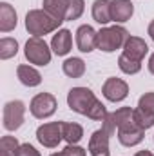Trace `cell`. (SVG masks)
Instances as JSON below:
<instances>
[{
    "label": "cell",
    "mask_w": 154,
    "mask_h": 156,
    "mask_svg": "<svg viewBox=\"0 0 154 156\" xmlns=\"http://www.w3.org/2000/svg\"><path fill=\"white\" fill-rule=\"evenodd\" d=\"M102 94L105 100L109 102H123L127 96H129V83L121 78H116V76H111L107 78L102 85Z\"/></svg>",
    "instance_id": "9c48e42d"
},
{
    "label": "cell",
    "mask_w": 154,
    "mask_h": 156,
    "mask_svg": "<svg viewBox=\"0 0 154 156\" xmlns=\"http://www.w3.org/2000/svg\"><path fill=\"white\" fill-rule=\"evenodd\" d=\"M18 156H42V154H40V151H37L35 145H31V144H20Z\"/></svg>",
    "instance_id": "83f0119b"
},
{
    "label": "cell",
    "mask_w": 154,
    "mask_h": 156,
    "mask_svg": "<svg viewBox=\"0 0 154 156\" xmlns=\"http://www.w3.org/2000/svg\"><path fill=\"white\" fill-rule=\"evenodd\" d=\"M118 67L123 75H138L142 71V62H136V60H132L121 53L118 58Z\"/></svg>",
    "instance_id": "7402d4cb"
},
{
    "label": "cell",
    "mask_w": 154,
    "mask_h": 156,
    "mask_svg": "<svg viewBox=\"0 0 154 156\" xmlns=\"http://www.w3.org/2000/svg\"><path fill=\"white\" fill-rule=\"evenodd\" d=\"M134 15V4L131 0H111V16L114 24H125Z\"/></svg>",
    "instance_id": "5bb4252c"
},
{
    "label": "cell",
    "mask_w": 154,
    "mask_h": 156,
    "mask_svg": "<svg viewBox=\"0 0 154 156\" xmlns=\"http://www.w3.org/2000/svg\"><path fill=\"white\" fill-rule=\"evenodd\" d=\"M49 45L56 56H67L73 49V33L69 29H58L53 35Z\"/></svg>",
    "instance_id": "7c38bea8"
},
{
    "label": "cell",
    "mask_w": 154,
    "mask_h": 156,
    "mask_svg": "<svg viewBox=\"0 0 154 156\" xmlns=\"http://www.w3.org/2000/svg\"><path fill=\"white\" fill-rule=\"evenodd\" d=\"M56 107H58V100L51 93H38L29 102V113L37 120L51 118L56 113Z\"/></svg>",
    "instance_id": "8992f818"
},
{
    "label": "cell",
    "mask_w": 154,
    "mask_h": 156,
    "mask_svg": "<svg viewBox=\"0 0 154 156\" xmlns=\"http://www.w3.org/2000/svg\"><path fill=\"white\" fill-rule=\"evenodd\" d=\"M91 15H93V20L98 22L100 26H107L109 22H113L111 0H94L91 5Z\"/></svg>",
    "instance_id": "e0dca14e"
},
{
    "label": "cell",
    "mask_w": 154,
    "mask_h": 156,
    "mask_svg": "<svg viewBox=\"0 0 154 156\" xmlns=\"http://www.w3.org/2000/svg\"><path fill=\"white\" fill-rule=\"evenodd\" d=\"M62 156H87V151L83 149V147H80V145H69L67 144V147L64 149V151H60Z\"/></svg>",
    "instance_id": "4316f807"
},
{
    "label": "cell",
    "mask_w": 154,
    "mask_h": 156,
    "mask_svg": "<svg viewBox=\"0 0 154 156\" xmlns=\"http://www.w3.org/2000/svg\"><path fill=\"white\" fill-rule=\"evenodd\" d=\"M147 35H149L151 40L154 42V18L151 20V24H149V27H147Z\"/></svg>",
    "instance_id": "f546056e"
},
{
    "label": "cell",
    "mask_w": 154,
    "mask_h": 156,
    "mask_svg": "<svg viewBox=\"0 0 154 156\" xmlns=\"http://www.w3.org/2000/svg\"><path fill=\"white\" fill-rule=\"evenodd\" d=\"M24 55H26V60L29 64L45 67L51 64L53 49H51V45H47V42L42 37H31L24 45Z\"/></svg>",
    "instance_id": "277c9868"
},
{
    "label": "cell",
    "mask_w": 154,
    "mask_h": 156,
    "mask_svg": "<svg viewBox=\"0 0 154 156\" xmlns=\"http://www.w3.org/2000/svg\"><path fill=\"white\" fill-rule=\"evenodd\" d=\"M18 53V42L11 37H4L0 40V58L2 60H9L13 56H16Z\"/></svg>",
    "instance_id": "603a6c76"
},
{
    "label": "cell",
    "mask_w": 154,
    "mask_h": 156,
    "mask_svg": "<svg viewBox=\"0 0 154 156\" xmlns=\"http://www.w3.org/2000/svg\"><path fill=\"white\" fill-rule=\"evenodd\" d=\"M18 149H20V142L15 136L5 134L0 138V156H18Z\"/></svg>",
    "instance_id": "44dd1931"
},
{
    "label": "cell",
    "mask_w": 154,
    "mask_h": 156,
    "mask_svg": "<svg viewBox=\"0 0 154 156\" xmlns=\"http://www.w3.org/2000/svg\"><path fill=\"white\" fill-rule=\"evenodd\" d=\"M24 24H26V29H27L29 35L45 37V35L56 33L64 22L56 20L54 16H51L45 9H31V11H27Z\"/></svg>",
    "instance_id": "7a4b0ae2"
},
{
    "label": "cell",
    "mask_w": 154,
    "mask_h": 156,
    "mask_svg": "<svg viewBox=\"0 0 154 156\" xmlns=\"http://www.w3.org/2000/svg\"><path fill=\"white\" fill-rule=\"evenodd\" d=\"M62 133H64V140L69 145H76L83 138V127L75 122H62Z\"/></svg>",
    "instance_id": "ffe728a7"
},
{
    "label": "cell",
    "mask_w": 154,
    "mask_h": 156,
    "mask_svg": "<svg viewBox=\"0 0 154 156\" xmlns=\"http://www.w3.org/2000/svg\"><path fill=\"white\" fill-rule=\"evenodd\" d=\"M67 105L71 111H75L82 116H87L94 122H103L109 115L107 107L96 98V94L89 87H73L67 93Z\"/></svg>",
    "instance_id": "6da1fadb"
},
{
    "label": "cell",
    "mask_w": 154,
    "mask_h": 156,
    "mask_svg": "<svg viewBox=\"0 0 154 156\" xmlns=\"http://www.w3.org/2000/svg\"><path fill=\"white\" fill-rule=\"evenodd\" d=\"M62 71L69 78H82L85 75V62L82 58H78V56L65 58L64 64H62Z\"/></svg>",
    "instance_id": "ac0fdd59"
},
{
    "label": "cell",
    "mask_w": 154,
    "mask_h": 156,
    "mask_svg": "<svg viewBox=\"0 0 154 156\" xmlns=\"http://www.w3.org/2000/svg\"><path fill=\"white\" fill-rule=\"evenodd\" d=\"M2 122L5 131H18L26 122V104L22 100H11L4 105Z\"/></svg>",
    "instance_id": "5b68a950"
},
{
    "label": "cell",
    "mask_w": 154,
    "mask_h": 156,
    "mask_svg": "<svg viewBox=\"0 0 154 156\" xmlns=\"http://www.w3.org/2000/svg\"><path fill=\"white\" fill-rule=\"evenodd\" d=\"M138 109L149 113V115H154V91H149L145 94L140 96L138 100Z\"/></svg>",
    "instance_id": "484cf974"
},
{
    "label": "cell",
    "mask_w": 154,
    "mask_h": 156,
    "mask_svg": "<svg viewBox=\"0 0 154 156\" xmlns=\"http://www.w3.org/2000/svg\"><path fill=\"white\" fill-rule=\"evenodd\" d=\"M85 11V2L83 0H69V5H67V15H65V22H71V20H78Z\"/></svg>",
    "instance_id": "cb8c5ba5"
},
{
    "label": "cell",
    "mask_w": 154,
    "mask_h": 156,
    "mask_svg": "<svg viewBox=\"0 0 154 156\" xmlns=\"http://www.w3.org/2000/svg\"><path fill=\"white\" fill-rule=\"evenodd\" d=\"M18 26V15L9 2H0V31L11 33Z\"/></svg>",
    "instance_id": "9a60e30c"
},
{
    "label": "cell",
    "mask_w": 154,
    "mask_h": 156,
    "mask_svg": "<svg viewBox=\"0 0 154 156\" xmlns=\"http://www.w3.org/2000/svg\"><path fill=\"white\" fill-rule=\"evenodd\" d=\"M109 140H111V134L103 127L96 129L91 134V138H89V154L91 156H109L111 154Z\"/></svg>",
    "instance_id": "8fae6325"
},
{
    "label": "cell",
    "mask_w": 154,
    "mask_h": 156,
    "mask_svg": "<svg viewBox=\"0 0 154 156\" xmlns=\"http://www.w3.org/2000/svg\"><path fill=\"white\" fill-rule=\"evenodd\" d=\"M96 40L98 31H94V27L89 24H82L75 33V42L80 53H93L96 49Z\"/></svg>",
    "instance_id": "30bf717a"
},
{
    "label": "cell",
    "mask_w": 154,
    "mask_h": 156,
    "mask_svg": "<svg viewBox=\"0 0 154 156\" xmlns=\"http://www.w3.org/2000/svg\"><path fill=\"white\" fill-rule=\"evenodd\" d=\"M121 53H123L125 56L136 60V62H143V58H145L147 53H149V45H147V42H145L143 38H140V37H132V35H131L129 40L125 42Z\"/></svg>",
    "instance_id": "4fadbf2b"
},
{
    "label": "cell",
    "mask_w": 154,
    "mask_h": 156,
    "mask_svg": "<svg viewBox=\"0 0 154 156\" xmlns=\"http://www.w3.org/2000/svg\"><path fill=\"white\" fill-rule=\"evenodd\" d=\"M134 122L143 129V131H147V129H151L154 125V115H149V113H145V111H142V109H134Z\"/></svg>",
    "instance_id": "d4e9b609"
},
{
    "label": "cell",
    "mask_w": 154,
    "mask_h": 156,
    "mask_svg": "<svg viewBox=\"0 0 154 156\" xmlns=\"http://www.w3.org/2000/svg\"><path fill=\"white\" fill-rule=\"evenodd\" d=\"M152 142H154V136H152Z\"/></svg>",
    "instance_id": "d6a6232c"
},
{
    "label": "cell",
    "mask_w": 154,
    "mask_h": 156,
    "mask_svg": "<svg viewBox=\"0 0 154 156\" xmlns=\"http://www.w3.org/2000/svg\"><path fill=\"white\" fill-rule=\"evenodd\" d=\"M116 136H118V142L123 147H134V145H138V144L143 142L145 131L132 120V122H127V123L120 125L116 129Z\"/></svg>",
    "instance_id": "ba28073f"
},
{
    "label": "cell",
    "mask_w": 154,
    "mask_h": 156,
    "mask_svg": "<svg viewBox=\"0 0 154 156\" xmlns=\"http://www.w3.org/2000/svg\"><path fill=\"white\" fill-rule=\"evenodd\" d=\"M37 140L40 145L47 147V149H54L60 145V142L64 140V133H62V122H47L42 123L37 129Z\"/></svg>",
    "instance_id": "52a82bcc"
},
{
    "label": "cell",
    "mask_w": 154,
    "mask_h": 156,
    "mask_svg": "<svg viewBox=\"0 0 154 156\" xmlns=\"http://www.w3.org/2000/svg\"><path fill=\"white\" fill-rule=\"evenodd\" d=\"M16 78L20 80V83H24L26 87H38L42 83V75L35 66L29 64H20L16 67Z\"/></svg>",
    "instance_id": "2e32d148"
},
{
    "label": "cell",
    "mask_w": 154,
    "mask_h": 156,
    "mask_svg": "<svg viewBox=\"0 0 154 156\" xmlns=\"http://www.w3.org/2000/svg\"><path fill=\"white\" fill-rule=\"evenodd\" d=\"M129 31L120 26H103L100 31H98V40H96V49L103 51V53H114L118 49H123L125 42L129 40Z\"/></svg>",
    "instance_id": "3957f363"
},
{
    "label": "cell",
    "mask_w": 154,
    "mask_h": 156,
    "mask_svg": "<svg viewBox=\"0 0 154 156\" xmlns=\"http://www.w3.org/2000/svg\"><path fill=\"white\" fill-rule=\"evenodd\" d=\"M147 69H149V73L154 75V53L149 56V62H147Z\"/></svg>",
    "instance_id": "f1b7e54d"
},
{
    "label": "cell",
    "mask_w": 154,
    "mask_h": 156,
    "mask_svg": "<svg viewBox=\"0 0 154 156\" xmlns=\"http://www.w3.org/2000/svg\"><path fill=\"white\" fill-rule=\"evenodd\" d=\"M51 156H62V153H53Z\"/></svg>",
    "instance_id": "1f68e13d"
},
{
    "label": "cell",
    "mask_w": 154,
    "mask_h": 156,
    "mask_svg": "<svg viewBox=\"0 0 154 156\" xmlns=\"http://www.w3.org/2000/svg\"><path fill=\"white\" fill-rule=\"evenodd\" d=\"M134 156H154V154L151 153V151H147V149H143V151H138V153H136Z\"/></svg>",
    "instance_id": "4dcf8cb0"
},
{
    "label": "cell",
    "mask_w": 154,
    "mask_h": 156,
    "mask_svg": "<svg viewBox=\"0 0 154 156\" xmlns=\"http://www.w3.org/2000/svg\"><path fill=\"white\" fill-rule=\"evenodd\" d=\"M42 5H44L42 9H45L51 16H54L56 20L65 22V15H67L69 0H44Z\"/></svg>",
    "instance_id": "d6986e66"
}]
</instances>
